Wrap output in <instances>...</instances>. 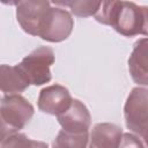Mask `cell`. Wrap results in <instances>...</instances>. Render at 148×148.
Instances as JSON below:
<instances>
[{
  "instance_id": "cell-4",
  "label": "cell",
  "mask_w": 148,
  "mask_h": 148,
  "mask_svg": "<svg viewBox=\"0 0 148 148\" xmlns=\"http://www.w3.org/2000/svg\"><path fill=\"white\" fill-rule=\"evenodd\" d=\"M126 127L140 139L148 132V89L135 87L128 94L124 105Z\"/></svg>"
},
{
  "instance_id": "cell-6",
  "label": "cell",
  "mask_w": 148,
  "mask_h": 148,
  "mask_svg": "<svg viewBox=\"0 0 148 148\" xmlns=\"http://www.w3.org/2000/svg\"><path fill=\"white\" fill-rule=\"evenodd\" d=\"M73 98L68 89L61 84H51L43 88L38 96V109L51 116H60L68 110Z\"/></svg>"
},
{
  "instance_id": "cell-3",
  "label": "cell",
  "mask_w": 148,
  "mask_h": 148,
  "mask_svg": "<svg viewBox=\"0 0 148 148\" xmlns=\"http://www.w3.org/2000/svg\"><path fill=\"white\" fill-rule=\"evenodd\" d=\"M52 3L44 0L17 1L16 20L24 32L40 37L50 17Z\"/></svg>"
},
{
  "instance_id": "cell-14",
  "label": "cell",
  "mask_w": 148,
  "mask_h": 148,
  "mask_svg": "<svg viewBox=\"0 0 148 148\" xmlns=\"http://www.w3.org/2000/svg\"><path fill=\"white\" fill-rule=\"evenodd\" d=\"M0 148H49L47 143L28 138L23 133H14L1 139Z\"/></svg>"
},
{
  "instance_id": "cell-8",
  "label": "cell",
  "mask_w": 148,
  "mask_h": 148,
  "mask_svg": "<svg viewBox=\"0 0 148 148\" xmlns=\"http://www.w3.org/2000/svg\"><path fill=\"white\" fill-rule=\"evenodd\" d=\"M61 130L73 133L89 132L91 125V116L87 106L80 101L73 98V102L67 111L57 117Z\"/></svg>"
},
{
  "instance_id": "cell-13",
  "label": "cell",
  "mask_w": 148,
  "mask_h": 148,
  "mask_svg": "<svg viewBox=\"0 0 148 148\" xmlns=\"http://www.w3.org/2000/svg\"><path fill=\"white\" fill-rule=\"evenodd\" d=\"M53 3L57 6L68 7L71 13L79 17L95 16L102 6V1H57Z\"/></svg>"
},
{
  "instance_id": "cell-1",
  "label": "cell",
  "mask_w": 148,
  "mask_h": 148,
  "mask_svg": "<svg viewBox=\"0 0 148 148\" xmlns=\"http://www.w3.org/2000/svg\"><path fill=\"white\" fill-rule=\"evenodd\" d=\"M95 20L125 37L142 35L148 38V6L128 1H103Z\"/></svg>"
},
{
  "instance_id": "cell-17",
  "label": "cell",
  "mask_w": 148,
  "mask_h": 148,
  "mask_svg": "<svg viewBox=\"0 0 148 148\" xmlns=\"http://www.w3.org/2000/svg\"><path fill=\"white\" fill-rule=\"evenodd\" d=\"M89 148H94V147H91V146H89Z\"/></svg>"
},
{
  "instance_id": "cell-2",
  "label": "cell",
  "mask_w": 148,
  "mask_h": 148,
  "mask_svg": "<svg viewBox=\"0 0 148 148\" xmlns=\"http://www.w3.org/2000/svg\"><path fill=\"white\" fill-rule=\"evenodd\" d=\"M32 104L20 94L3 95L0 105L1 139L20 132L34 116Z\"/></svg>"
},
{
  "instance_id": "cell-5",
  "label": "cell",
  "mask_w": 148,
  "mask_h": 148,
  "mask_svg": "<svg viewBox=\"0 0 148 148\" xmlns=\"http://www.w3.org/2000/svg\"><path fill=\"white\" fill-rule=\"evenodd\" d=\"M56 61L54 51L49 46H39L25 56L18 65L30 84L43 86L52 79L51 66Z\"/></svg>"
},
{
  "instance_id": "cell-16",
  "label": "cell",
  "mask_w": 148,
  "mask_h": 148,
  "mask_svg": "<svg viewBox=\"0 0 148 148\" xmlns=\"http://www.w3.org/2000/svg\"><path fill=\"white\" fill-rule=\"evenodd\" d=\"M141 140H142V142H143V145L146 146V148H148V132L141 138Z\"/></svg>"
},
{
  "instance_id": "cell-9",
  "label": "cell",
  "mask_w": 148,
  "mask_h": 148,
  "mask_svg": "<svg viewBox=\"0 0 148 148\" xmlns=\"http://www.w3.org/2000/svg\"><path fill=\"white\" fill-rule=\"evenodd\" d=\"M128 72L139 86H148V38H140L134 43L128 58Z\"/></svg>"
},
{
  "instance_id": "cell-7",
  "label": "cell",
  "mask_w": 148,
  "mask_h": 148,
  "mask_svg": "<svg viewBox=\"0 0 148 148\" xmlns=\"http://www.w3.org/2000/svg\"><path fill=\"white\" fill-rule=\"evenodd\" d=\"M73 28L74 20L71 13L60 7H52L47 24L40 38L50 43H60L69 37Z\"/></svg>"
},
{
  "instance_id": "cell-12",
  "label": "cell",
  "mask_w": 148,
  "mask_h": 148,
  "mask_svg": "<svg viewBox=\"0 0 148 148\" xmlns=\"http://www.w3.org/2000/svg\"><path fill=\"white\" fill-rule=\"evenodd\" d=\"M90 134L59 131L52 142V148H89Z\"/></svg>"
},
{
  "instance_id": "cell-11",
  "label": "cell",
  "mask_w": 148,
  "mask_h": 148,
  "mask_svg": "<svg viewBox=\"0 0 148 148\" xmlns=\"http://www.w3.org/2000/svg\"><path fill=\"white\" fill-rule=\"evenodd\" d=\"M30 82L18 65L0 66V87L3 95L21 94L27 90Z\"/></svg>"
},
{
  "instance_id": "cell-15",
  "label": "cell",
  "mask_w": 148,
  "mask_h": 148,
  "mask_svg": "<svg viewBox=\"0 0 148 148\" xmlns=\"http://www.w3.org/2000/svg\"><path fill=\"white\" fill-rule=\"evenodd\" d=\"M119 148H146L142 140L133 133H124Z\"/></svg>"
},
{
  "instance_id": "cell-10",
  "label": "cell",
  "mask_w": 148,
  "mask_h": 148,
  "mask_svg": "<svg viewBox=\"0 0 148 148\" xmlns=\"http://www.w3.org/2000/svg\"><path fill=\"white\" fill-rule=\"evenodd\" d=\"M121 128L111 123H98L90 132L89 146L94 148H119L123 138Z\"/></svg>"
}]
</instances>
